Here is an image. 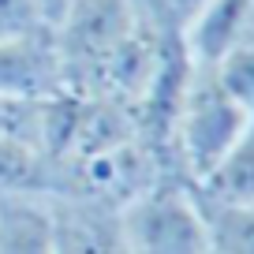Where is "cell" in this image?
<instances>
[{"label":"cell","mask_w":254,"mask_h":254,"mask_svg":"<svg viewBox=\"0 0 254 254\" xmlns=\"http://www.w3.org/2000/svg\"><path fill=\"white\" fill-rule=\"evenodd\" d=\"M247 124H251V112L221 86L213 67L190 64L187 86L172 120V142H168L172 172L187 183L206 180L217 168V161L236 146Z\"/></svg>","instance_id":"obj_1"},{"label":"cell","mask_w":254,"mask_h":254,"mask_svg":"<svg viewBox=\"0 0 254 254\" xmlns=\"http://www.w3.org/2000/svg\"><path fill=\"white\" fill-rule=\"evenodd\" d=\"M127 254H209L206 209L187 180L161 176L116 213Z\"/></svg>","instance_id":"obj_2"},{"label":"cell","mask_w":254,"mask_h":254,"mask_svg":"<svg viewBox=\"0 0 254 254\" xmlns=\"http://www.w3.org/2000/svg\"><path fill=\"white\" fill-rule=\"evenodd\" d=\"M64 94V64L53 30L0 41V97L49 101Z\"/></svg>","instance_id":"obj_3"},{"label":"cell","mask_w":254,"mask_h":254,"mask_svg":"<svg viewBox=\"0 0 254 254\" xmlns=\"http://www.w3.org/2000/svg\"><path fill=\"white\" fill-rule=\"evenodd\" d=\"M251 34H254L251 0H209L206 8L183 26L180 41H183V53H187L190 64L213 67Z\"/></svg>","instance_id":"obj_4"},{"label":"cell","mask_w":254,"mask_h":254,"mask_svg":"<svg viewBox=\"0 0 254 254\" xmlns=\"http://www.w3.org/2000/svg\"><path fill=\"white\" fill-rule=\"evenodd\" d=\"M0 254H60V206L49 194L0 198Z\"/></svg>","instance_id":"obj_5"},{"label":"cell","mask_w":254,"mask_h":254,"mask_svg":"<svg viewBox=\"0 0 254 254\" xmlns=\"http://www.w3.org/2000/svg\"><path fill=\"white\" fill-rule=\"evenodd\" d=\"M190 187L206 206H254V116L213 172Z\"/></svg>","instance_id":"obj_6"},{"label":"cell","mask_w":254,"mask_h":254,"mask_svg":"<svg viewBox=\"0 0 254 254\" xmlns=\"http://www.w3.org/2000/svg\"><path fill=\"white\" fill-rule=\"evenodd\" d=\"M49 194L56 198V165L41 146L0 138V198Z\"/></svg>","instance_id":"obj_7"},{"label":"cell","mask_w":254,"mask_h":254,"mask_svg":"<svg viewBox=\"0 0 254 254\" xmlns=\"http://www.w3.org/2000/svg\"><path fill=\"white\" fill-rule=\"evenodd\" d=\"M209 254H254V206H206Z\"/></svg>","instance_id":"obj_8"},{"label":"cell","mask_w":254,"mask_h":254,"mask_svg":"<svg viewBox=\"0 0 254 254\" xmlns=\"http://www.w3.org/2000/svg\"><path fill=\"white\" fill-rule=\"evenodd\" d=\"M213 71L221 79V86L254 116V34L247 41H239L221 64H213Z\"/></svg>","instance_id":"obj_9"},{"label":"cell","mask_w":254,"mask_h":254,"mask_svg":"<svg viewBox=\"0 0 254 254\" xmlns=\"http://www.w3.org/2000/svg\"><path fill=\"white\" fill-rule=\"evenodd\" d=\"M41 135H45V101L0 97V138L41 146Z\"/></svg>","instance_id":"obj_10"},{"label":"cell","mask_w":254,"mask_h":254,"mask_svg":"<svg viewBox=\"0 0 254 254\" xmlns=\"http://www.w3.org/2000/svg\"><path fill=\"white\" fill-rule=\"evenodd\" d=\"M34 30H49L41 0H0V41L23 38Z\"/></svg>","instance_id":"obj_11"},{"label":"cell","mask_w":254,"mask_h":254,"mask_svg":"<svg viewBox=\"0 0 254 254\" xmlns=\"http://www.w3.org/2000/svg\"><path fill=\"white\" fill-rule=\"evenodd\" d=\"M206 4H209V0H138V8H142L161 30L176 34V38H180L183 26L198 15Z\"/></svg>","instance_id":"obj_12"},{"label":"cell","mask_w":254,"mask_h":254,"mask_svg":"<svg viewBox=\"0 0 254 254\" xmlns=\"http://www.w3.org/2000/svg\"><path fill=\"white\" fill-rule=\"evenodd\" d=\"M75 0H41V11H45V23H49V30H56L60 26V19L67 15V8H71Z\"/></svg>","instance_id":"obj_13"},{"label":"cell","mask_w":254,"mask_h":254,"mask_svg":"<svg viewBox=\"0 0 254 254\" xmlns=\"http://www.w3.org/2000/svg\"><path fill=\"white\" fill-rule=\"evenodd\" d=\"M251 15H254V0H251Z\"/></svg>","instance_id":"obj_14"}]
</instances>
